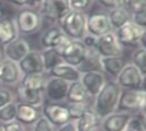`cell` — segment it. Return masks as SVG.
<instances>
[{
    "label": "cell",
    "mask_w": 146,
    "mask_h": 131,
    "mask_svg": "<svg viewBox=\"0 0 146 131\" xmlns=\"http://www.w3.org/2000/svg\"><path fill=\"white\" fill-rule=\"evenodd\" d=\"M120 94L121 89L119 87L115 80H108L99 94L94 97V102L91 105L92 111L101 120L109 116L110 114L115 112Z\"/></svg>",
    "instance_id": "cell-1"
},
{
    "label": "cell",
    "mask_w": 146,
    "mask_h": 131,
    "mask_svg": "<svg viewBox=\"0 0 146 131\" xmlns=\"http://www.w3.org/2000/svg\"><path fill=\"white\" fill-rule=\"evenodd\" d=\"M86 13L70 11L65 14L58 23L59 29L62 34H65L70 40L81 41L82 38L86 35Z\"/></svg>",
    "instance_id": "cell-2"
},
{
    "label": "cell",
    "mask_w": 146,
    "mask_h": 131,
    "mask_svg": "<svg viewBox=\"0 0 146 131\" xmlns=\"http://www.w3.org/2000/svg\"><path fill=\"white\" fill-rule=\"evenodd\" d=\"M145 106H146L145 89L121 90L116 111L125 112L129 114V115H136V114L145 112Z\"/></svg>",
    "instance_id": "cell-3"
},
{
    "label": "cell",
    "mask_w": 146,
    "mask_h": 131,
    "mask_svg": "<svg viewBox=\"0 0 146 131\" xmlns=\"http://www.w3.org/2000/svg\"><path fill=\"white\" fill-rule=\"evenodd\" d=\"M14 24L18 35H33L41 28L42 19L36 9H21L15 15Z\"/></svg>",
    "instance_id": "cell-4"
},
{
    "label": "cell",
    "mask_w": 146,
    "mask_h": 131,
    "mask_svg": "<svg viewBox=\"0 0 146 131\" xmlns=\"http://www.w3.org/2000/svg\"><path fill=\"white\" fill-rule=\"evenodd\" d=\"M38 11L42 20H46L50 23L51 26H54L58 25L62 16L70 11V6H69V1L65 0H59V1L45 0V1H40Z\"/></svg>",
    "instance_id": "cell-5"
},
{
    "label": "cell",
    "mask_w": 146,
    "mask_h": 131,
    "mask_svg": "<svg viewBox=\"0 0 146 131\" xmlns=\"http://www.w3.org/2000/svg\"><path fill=\"white\" fill-rule=\"evenodd\" d=\"M145 79L146 76L142 75L136 66L127 63L115 81L121 90H136L145 89Z\"/></svg>",
    "instance_id": "cell-6"
},
{
    "label": "cell",
    "mask_w": 146,
    "mask_h": 131,
    "mask_svg": "<svg viewBox=\"0 0 146 131\" xmlns=\"http://www.w3.org/2000/svg\"><path fill=\"white\" fill-rule=\"evenodd\" d=\"M41 116L52 127H58V129L70 121L68 109H66V106L61 105V104H54V102L42 104Z\"/></svg>",
    "instance_id": "cell-7"
},
{
    "label": "cell",
    "mask_w": 146,
    "mask_h": 131,
    "mask_svg": "<svg viewBox=\"0 0 146 131\" xmlns=\"http://www.w3.org/2000/svg\"><path fill=\"white\" fill-rule=\"evenodd\" d=\"M114 33L119 44L122 48L124 46H136V48H139L141 39L146 35V29L139 28V26H136L130 21Z\"/></svg>",
    "instance_id": "cell-8"
},
{
    "label": "cell",
    "mask_w": 146,
    "mask_h": 131,
    "mask_svg": "<svg viewBox=\"0 0 146 131\" xmlns=\"http://www.w3.org/2000/svg\"><path fill=\"white\" fill-rule=\"evenodd\" d=\"M94 49L101 58H112V56H121L124 48L119 44L115 36V33H108V34L96 38Z\"/></svg>",
    "instance_id": "cell-9"
},
{
    "label": "cell",
    "mask_w": 146,
    "mask_h": 131,
    "mask_svg": "<svg viewBox=\"0 0 146 131\" xmlns=\"http://www.w3.org/2000/svg\"><path fill=\"white\" fill-rule=\"evenodd\" d=\"M112 29L109 23L108 13L104 11H95L88 15L86 18V34L99 38L108 33H111Z\"/></svg>",
    "instance_id": "cell-10"
},
{
    "label": "cell",
    "mask_w": 146,
    "mask_h": 131,
    "mask_svg": "<svg viewBox=\"0 0 146 131\" xmlns=\"http://www.w3.org/2000/svg\"><path fill=\"white\" fill-rule=\"evenodd\" d=\"M1 50H3V56H4L5 60L18 64L21 59H24L31 51V46L26 39L18 36L13 41L6 44L5 46H3Z\"/></svg>",
    "instance_id": "cell-11"
},
{
    "label": "cell",
    "mask_w": 146,
    "mask_h": 131,
    "mask_svg": "<svg viewBox=\"0 0 146 131\" xmlns=\"http://www.w3.org/2000/svg\"><path fill=\"white\" fill-rule=\"evenodd\" d=\"M68 81L56 79V78H49L46 79L45 86H44V97L48 100V102L59 104L66 99V94L69 89Z\"/></svg>",
    "instance_id": "cell-12"
},
{
    "label": "cell",
    "mask_w": 146,
    "mask_h": 131,
    "mask_svg": "<svg viewBox=\"0 0 146 131\" xmlns=\"http://www.w3.org/2000/svg\"><path fill=\"white\" fill-rule=\"evenodd\" d=\"M79 81L85 89V91L88 92V95L91 99H94L105 85V82L108 81V79L102 71H89L81 74Z\"/></svg>",
    "instance_id": "cell-13"
},
{
    "label": "cell",
    "mask_w": 146,
    "mask_h": 131,
    "mask_svg": "<svg viewBox=\"0 0 146 131\" xmlns=\"http://www.w3.org/2000/svg\"><path fill=\"white\" fill-rule=\"evenodd\" d=\"M18 68L23 76L30 74H45L40 51L36 50H31L24 59H21L18 63Z\"/></svg>",
    "instance_id": "cell-14"
},
{
    "label": "cell",
    "mask_w": 146,
    "mask_h": 131,
    "mask_svg": "<svg viewBox=\"0 0 146 131\" xmlns=\"http://www.w3.org/2000/svg\"><path fill=\"white\" fill-rule=\"evenodd\" d=\"M41 117V107H35L26 105V104L16 102V116L15 121L20 122L21 125L34 126L39 119Z\"/></svg>",
    "instance_id": "cell-15"
},
{
    "label": "cell",
    "mask_w": 146,
    "mask_h": 131,
    "mask_svg": "<svg viewBox=\"0 0 146 131\" xmlns=\"http://www.w3.org/2000/svg\"><path fill=\"white\" fill-rule=\"evenodd\" d=\"M86 53V48L81 41L78 40H71L65 51L61 54L62 63L68 64V65L72 66V68H78L82 61Z\"/></svg>",
    "instance_id": "cell-16"
},
{
    "label": "cell",
    "mask_w": 146,
    "mask_h": 131,
    "mask_svg": "<svg viewBox=\"0 0 146 131\" xmlns=\"http://www.w3.org/2000/svg\"><path fill=\"white\" fill-rule=\"evenodd\" d=\"M21 72L18 68V64L3 60L1 61V78H0V86H16L21 81Z\"/></svg>",
    "instance_id": "cell-17"
},
{
    "label": "cell",
    "mask_w": 146,
    "mask_h": 131,
    "mask_svg": "<svg viewBox=\"0 0 146 131\" xmlns=\"http://www.w3.org/2000/svg\"><path fill=\"white\" fill-rule=\"evenodd\" d=\"M132 115L125 112H112L109 116L104 117L100 124V131H125L129 120Z\"/></svg>",
    "instance_id": "cell-18"
},
{
    "label": "cell",
    "mask_w": 146,
    "mask_h": 131,
    "mask_svg": "<svg viewBox=\"0 0 146 131\" xmlns=\"http://www.w3.org/2000/svg\"><path fill=\"white\" fill-rule=\"evenodd\" d=\"M48 74L49 78H56V79H60L64 80V81H68L69 84L79 81L80 80L81 74L78 71L76 68H72V66L68 65L65 63H61L59 65H56L55 68H52L50 71L46 72Z\"/></svg>",
    "instance_id": "cell-19"
},
{
    "label": "cell",
    "mask_w": 146,
    "mask_h": 131,
    "mask_svg": "<svg viewBox=\"0 0 146 131\" xmlns=\"http://www.w3.org/2000/svg\"><path fill=\"white\" fill-rule=\"evenodd\" d=\"M127 64L125 58L122 56H112V58H101L100 60V70L105 75L116 79L119 74L122 71L125 65Z\"/></svg>",
    "instance_id": "cell-20"
},
{
    "label": "cell",
    "mask_w": 146,
    "mask_h": 131,
    "mask_svg": "<svg viewBox=\"0 0 146 131\" xmlns=\"http://www.w3.org/2000/svg\"><path fill=\"white\" fill-rule=\"evenodd\" d=\"M100 60L101 56L94 48H86L85 56L78 66V71L80 74H85L89 71H101L100 70Z\"/></svg>",
    "instance_id": "cell-21"
},
{
    "label": "cell",
    "mask_w": 146,
    "mask_h": 131,
    "mask_svg": "<svg viewBox=\"0 0 146 131\" xmlns=\"http://www.w3.org/2000/svg\"><path fill=\"white\" fill-rule=\"evenodd\" d=\"M90 99L91 97L88 95V92L85 91L80 81L71 82L69 85L65 99L68 104H88V105H90Z\"/></svg>",
    "instance_id": "cell-22"
},
{
    "label": "cell",
    "mask_w": 146,
    "mask_h": 131,
    "mask_svg": "<svg viewBox=\"0 0 146 131\" xmlns=\"http://www.w3.org/2000/svg\"><path fill=\"white\" fill-rule=\"evenodd\" d=\"M45 74H30V75H24L21 78V81L19 86L23 87L28 91L35 92H44V86L46 82Z\"/></svg>",
    "instance_id": "cell-23"
},
{
    "label": "cell",
    "mask_w": 146,
    "mask_h": 131,
    "mask_svg": "<svg viewBox=\"0 0 146 131\" xmlns=\"http://www.w3.org/2000/svg\"><path fill=\"white\" fill-rule=\"evenodd\" d=\"M18 31H16L14 20L8 18L0 19V48L5 46L6 44L13 41L18 38Z\"/></svg>",
    "instance_id": "cell-24"
},
{
    "label": "cell",
    "mask_w": 146,
    "mask_h": 131,
    "mask_svg": "<svg viewBox=\"0 0 146 131\" xmlns=\"http://www.w3.org/2000/svg\"><path fill=\"white\" fill-rule=\"evenodd\" d=\"M108 18H109V23H110L112 31H116L117 29L122 28L124 25H126L127 23L131 21V14L124 6L110 10V11L108 13Z\"/></svg>",
    "instance_id": "cell-25"
},
{
    "label": "cell",
    "mask_w": 146,
    "mask_h": 131,
    "mask_svg": "<svg viewBox=\"0 0 146 131\" xmlns=\"http://www.w3.org/2000/svg\"><path fill=\"white\" fill-rule=\"evenodd\" d=\"M15 97L19 99V102L26 104V105H30V106H35V107H41L45 99L44 92L28 91V90H24L19 85H18V89H16Z\"/></svg>",
    "instance_id": "cell-26"
},
{
    "label": "cell",
    "mask_w": 146,
    "mask_h": 131,
    "mask_svg": "<svg viewBox=\"0 0 146 131\" xmlns=\"http://www.w3.org/2000/svg\"><path fill=\"white\" fill-rule=\"evenodd\" d=\"M76 129L80 130H90V129H99L101 124V119L92 111V109H89L82 114V116L78 121H75Z\"/></svg>",
    "instance_id": "cell-27"
},
{
    "label": "cell",
    "mask_w": 146,
    "mask_h": 131,
    "mask_svg": "<svg viewBox=\"0 0 146 131\" xmlns=\"http://www.w3.org/2000/svg\"><path fill=\"white\" fill-rule=\"evenodd\" d=\"M41 60H42V65H44V71L48 72L50 71L52 68H55L56 65L62 63L61 56L55 51L54 49H44L40 53Z\"/></svg>",
    "instance_id": "cell-28"
},
{
    "label": "cell",
    "mask_w": 146,
    "mask_h": 131,
    "mask_svg": "<svg viewBox=\"0 0 146 131\" xmlns=\"http://www.w3.org/2000/svg\"><path fill=\"white\" fill-rule=\"evenodd\" d=\"M131 64L139 69L142 75L146 76V49L145 48H137L132 53L131 56Z\"/></svg>",
    "instance_id": "cell-29"
},
{
    "label": "cell",
    "mask_w": 146,
    "mask_h": 131,
    "mask_svg": "<svg viewBox=\"0 0 146 131\" xmlns=\"http://www.w3.org/2000/svg\"><path fill=\"white\" fill-rule=\"evenodd\" d=\"M60 33H61V30L59 29L58 25L50 26L49 29H46L44 31V34H42L41 38H40L41 46L44 49H51V45H52V43H54L55 38L60 34Z\"/></svg>",
    "instance_id": "cell-30"
},
{
    "label": "cell",
    "mask_w": 146,
    "mask_h": 131,
    "mask_svg": "<svg viewBox=\"0 0 146 131\" xmlns=\"http://www.w3.org/2000/svg\"><path fill=\"white\" fill-rule=\"evenodd\" d=\"M66 109H68L70 121H78L86 110L91 109V106L88 104H68Z\"/></svg>",
    "instance_id": "cell-31"
},
{
    "label": "cell",
    "mask_w": 146,
    "mask_h": 131,
    "mask_svg": "<svg viewBox=\"0 0 146 131\" xmlns=\"http://www.w3.org/2000/svg\"><path fill=\"white\" fill-rule=\"evenodd\" d=\"M16 116V102H11L9 105L0 109V125H5L15 120Z\"/></svg>",
    "instance_id": "cell-32"
},
{
    "label": "cell",
    "mask_w": 146,
    "mask_h": 131,
    "mask_svg": "<svg viewBox=\"0 0 146 131\" xmlns=\"http://www.w3.org/2000/svg\"><path fill=\"white\" fill-rule=\"evenodd\" d=\"M124 8L131 15L141 14V13H146V1L144 0H129V1H124Z\"/></svg>",
    "instance_id": "cell-33"
},
{
    "label": "cell",
    "mask_w": 146,
    "mask_h": 131,
    "mask_svg": "<svg viewBox=\"0 0 146 131\" xmlns=\"http://www.w3.org/2000/svg\"><path fill=\"white\" fill-rule=\"evenodd\" d=\"M70 41H71V40L69 39L65 34L60 33V34H59V35L55 38L54 43H52V45H51V49H54L55 51L61 56V54L65 51V49L68 48V45L70 44Z\"/></svg>",
    "instance_id": "cell-34"
},
{
    "label": "cell",
    "mask_w": 146,
    "mask_h": 131,
    "mask_svg": "<svg viewBox=\"0 0 146 131\" xmlns=\"http://www.w3.org/2000/svg\"><path fill=\"white\" fill-rule=\"evenodd\" d=\"M11 102H15V94L9 87L0 86V109Z\"/></svg>",
    "instance_id": "cell-35"
},
{
    "label": "cell",
    "mask_w": 146,
    "mask_h": 131,
    "mask_svg": "<svg viewBox=\"0 0 146 131\" xmlns=\"http://www.w3.org/2000/svg\"><path fill=\"white\" fill-rule=\"evenodd\" d=\"M92 1L90 0H69V6L72 11H79V13H85V10H88L91 6Z\"/></svg>",
    "instance_id": "cell-36"
},
{
    "label": "cell",
    "mask_w": 146,
    "mask_h": 131,
    "mask_svg": "<svg viewBox=\"0 0 146 131\" xmlns=\"http://www.w3.org/2000/svg\"><path fill=\"white\" fill-rule=\"evenodd\" d=\"M99 4L106 9H109V11H110V10L124 6V0H100Z\"/></svg>",
    "instance_id": "cell-37"
},
{
    "label": "cell",
    "mask_w": 146,
    "mask_h": 131,
    "mask_svg": "<svg viewBox=\"0 0 146 131\" xmlns=\"http://www.w3.org/2000/svg\"><path fill=\"white\" fill-rule=\"evenodd\" d=\"M33 131H54V127L41 116L40 119H39V121L33 126Z\"/></svg>",
    "instance_id": "cell-38"
},
{
    "label": "cell",
    "mask_w": 146,
    "mask_h": 131,
    "mask_svg": "<svg viewBox=\"0 0 146 131\" xmlns=\"http://www.w3.org/2000/svg\"><path fill=\"white\" fill-rule=\"evenodd\" d=\"M131 23L135 24L136 26H139V28L146 29V13L131 15Z\"/></svg>",
    "instance_id": "cell-39"
},
{
    "label": "cell",
    "mask_w": 146,
    "mask_h": 131,
    "mask_svg": "<svg viewBox=\"0 0 146 131\" xmlns=\"http://www.w3.org/2000/svg\"><path fill=\"white\" fill-rule=\"evenodd\" d=\"M3 129H4V131H28L24 125H21L20 122L15 121V120L9 124L3 125Z\"/></svg>",
    "instance_id": "cell-40"
},
{
    "label": "cell",
    "mask_w": 146,
    "mask_h": 131,
    "mask_svg": "<svg viewBox=\"0 0 146 131\" xmlns=\"http://www.w3.org/2000/svg\"><path fill=\"white\" fill-rule=\"evenodd\" d=\"M95 41H96V38H94V36L86 34L84 38H82L81 43L85 45V48H94L95 46Z\"/></svg>",
    "instance_id": "cell-41"
},
{
    "label": "cell",
    "mask_w": 146,
    "mask_h": 131,
    "mask_svg": "<svg viewBox=\"0 0 146 131\" xmlns=\"http://www.w3.org/2000/svg\"><path fill=\"white\" fill-rule=\"evenodd\" d=\"M56 131H78V129H76L75 121H69L68 124H65V125H62L61 127H59Z\"/></svg>",
    "instance_id": "cell-42"
},
{
    "label": "cell",
    "mask_w": 146,
    "mask_h": 131,
    "mask_svg": "<svg viewBox=\"0 0 146 131\" xmlns=\"http://www.w3.org/2000/svg\"><path fill=\"white\" fill-rule=\"evenodd\" d=\"M4 60V56H3V50H1V48H0V63Z\"/></svg>",
    "instance_id": "cell-43"
},
{
    "label": "cell",
    "mask_w": 146,
    "mask_h": 131,
    "mask_svg": "<svg viewBox=\"0 0 146 131\" xmlns=\"http://www.w3.org/2000/svg\"><path fill=\"white\" fill-rule=\"evenodd\" d=\"M80 131H100V129H90V130H80Z\"/></svg>",
    "instance_id": "cell-44"
},
{
    "label": "cell",
    "mask_w": 146,
    "mask_h": 131,
    "mask_svg": "<svg viewBox=\"0 0 146 131\" xmlns=\"http://www.w3.org/2000/svg\"><path fill=\"white\" fill-rule=\"evenodd\" d=\"M125 131H139V130H134V129H127V127H126V129H125Z\"/></svg>",
    "instance_id": "cell-45"
},
{
    "label": "cell",
    "mask_w": 146,
    "mask_h": 131,
    "mask_svg": "<svg viewBox=\"0 0 146 131\" xmlns=\"http://www.w3.org/2000/svg\"><path fill=\"white\" fill-rule=\"evenodd\" d=\"M0 78H1V63H0Z\"/></svg>",
    "instance_id": "cell-46"
},
{
    "label": "cell",
    "mask_w": 146,
    "mask_h": 131,
    "mask_svg": "<svg viewBox=\"0 0 146 131\" xmlns=\"http://www.w3.org/2000/svg\"><path fill=\"white\" fill-rule=\"evenodd\" d=\"M0 131H4V129H3V125H0Z\"/></svg>",
    "instance_id": "cell-47"
},
{
    "label": "cell",
    "mask_w": 146,
    "mask_h": 131,
    "mask_svg": "<svg viewBox=\"0 0 146 131\" xmlns=\"http://www.w3.org/2000/svg\"><path fill=\"white\" fill-rule=\"evenodd\" d=\"M3 18V16H1V10H0V19H1Z\"/></svg>",
    "instance_id": "cell-48"
}]
</instances>
